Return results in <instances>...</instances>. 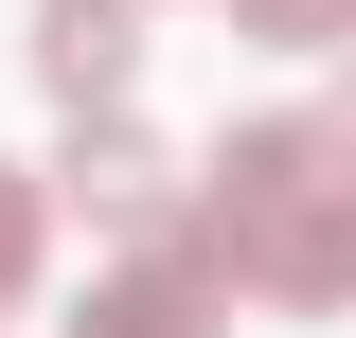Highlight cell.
Wrapping results in <instances>:
<instances>
[{"instance_id": "cell-5", "label": "cell", "mask_w": 356, "mask_h": 338, "mask_svg": "<svg viewBox=\"0 0 356 338\" xmlns=\"http://www.w3.org/2000/svg\"><path fill=\"white\" fill-rule=\"evenodd\" d=\"M232 36H267V54H356V0H232Z\"/></svg>"}, {"instance_id": "cell-6", "label": "cell", "mask_w": 356, "mask_h": 338, "mask_svg": "<svg viewBox=\"0 0 356 338\" xmlns=\"http://www.w3.org/2000/svg\"><path fill=\"white\" fill-rule=\"evenodd\" d=\"M54 267V178H0V303Z\"/></svg>"}, {"instance_id": "cell-3", "label": "cell", "mask_w": 356, "mask_h": 338, "mask_svg": "<svg viewBox=\"0 0 356 338\" xmlns=\"http://www.w3.org/2000/svg\"><path fill=\"white\" fill-rule=\"evenodd\" d=\"M143 72V0H36V89L54 107H125Z\"/></svg>"}, {"instance_id": "cell-7", "label": "cell", "mask_w": 356, "mask_h": 338, "mask_svg": "<svg viewBox=\"0 0 356 338\" xmlns=\"http://www.w3.org/2000/svg\"><path fill=\"white\" fill-rule=\"evenodd\" d=\"M321 143H339V161H356V54H339V89H321Z\"/></svg>"}, {"instance_id": "cell-4", "label": "cell", "mask_w": 356, "mask_h": 338, "mask_svg": "<svg viewBox=\"0 0 356 338\" xmlns=\"http://www.w3.org/2000/svg\"><path fill=\"white\" fill-rule=\"evenodd\" d=\"M214 267H196V250H143V267H107V285H89L72 303V338H214Z\"/></svg>"}, {"instance_id": "cell-2", "label": "cell", "mask_w": 356, "mask_h": 338, "mask_svg": "<svg viewBox=\"0 0 356 338\" xmlns=\"http://www.w3.org/2000/svg\"><path fill=\"white\" fill-rule=\"evenodd\" d=\"M250 285L267 303H356V178H321V196H285L250 232Z\"/></svg>"}, {"instance_id": "cell-1", "label": "cell", "mask_w": 356, "mask_h": 338, "mask_svg": "<svg viewBox=\"0 0 356 338\" xmlns=\"http://www.w3.org/2000/svg\"><path fill=\"white\" fill-rule=\"evenodd\" d=\"M54 196H72L89 232H143V250H161V232H178V143H161V125H125V107H72Z\"/></svg>"}]
</instances>
